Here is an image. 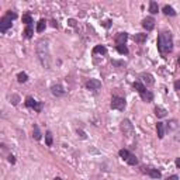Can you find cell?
<instances>
[{"instance_id":"1","label":"cell","mask_w":180,"mask_h":180,"mask_svg":"<svg viewBox=\"0 0 180 180\" xmlns=\"http://www.w3.org/2000/svg\"><path fill=\"white\" fill-rule=\"evenodd\" d=\"M37 55L41 65L45 69H51V52H49V44L47 40H41L37 44Z\"/></svg>"},{"instance_id":"2","label":"cell","mask_w":180,"mask_h":180,"mask_svg":"<svg viewBox=\"0 0 180 180\" xmlns=\"http://www.w3.org/2000/svg\"><path fill=\"white\" fill-rule=\"evenodd\" d=\"M158 51L162 55H166L173 51V37L170 31H162L158 37Z\"/></svg>"},{"instance_id":"3","label":"cell","mask_w":180,"mask_h":180,"mask_svg":"<svg viewBox=\"0 0 180 180\" xmlns=\"http://www.w3.org/2000/svg\"><path fill=\"white\" fill-rule=\"evenodd\" d=\"M16 17H17L16 13H11V10L7 11L6 16H3L2 18H0V31H2L3 34L6 33V31L11 27V21H13Z\"/></svg>"},{"instance_id":"4","label":"cell","mask_w":180,"mask_h":180,"mask_svg":"<svg viewBox=\"0 0 180 180\" xmlns=\"http://www.w3.org/2000/svg\"><path fill=\"white\" fill-rule=\"evenodd\" d=\"M120 128H121V131H123V134L125 135V137H128V138H131L134 135V125H132V123H131L128 118H125V120H123L121 121V124H120Z\"/></svg>"},{"instance_id":"5","label":"cell","mask_w":180,"mask_h":180,"mask_svg":"<svg viewBox=\"0 0 180 180\" xmlns=\"http://www.w3.org/2000/svg\"><path fill=\"white\" fill-rule=\"evenodd\" d=\"M25 106L28 107V108H33V110L37 111V113H41L42 108H44V104L41 103V101L34 100L33 97H27L25 99Z\"/></svg>"},{"instance_id":"6","label":"cell","mask_w":180,"mask_h":180,"mask_svg":"<svg viewBox=\"0 0 180 180\" xmlns=\"http://www.w3.org/2000/svg\"><path fill=\"white\" fill-rule=\"evenodd\" d=\"M125 100H124L123 97H113V100H111V108L113 110H118V111H123L124 108H125Z\"/></svg>"},{"instance_id":"7","label":"cell","mask_w":180,"mask_h":180,"mask_svg":"<svg viewBox=\"0 0 180 180\" xmlns=\"http://www.w3.org/2000/svg\"><path fill=\"white\" fill-rule=\"evenodd\" d=\"M142 172L143 173H148L152 179H160V172L158 169H154V167H142Z\"/></svg>"},{"instance_id":"8","label":"cell","mask_w":180,"mask_h":180,"mask_svg":"<svg viewBox=\"0 0 180 180\" xmlns=\"http://www.w3.org/2000/svg\"><path fill=\"white\" fill-rule=\"evenodd\" d=\"M142 27L147 31H152V30H154V28H155V20H154V17H147V18H143Z\"/></svg>"},{"instance_id":"9","label":"cell","mask_w":180,"mask_h":180,"mask_svg":"<svg viewBox=\"0 0 180 180\" xmlns=\"http://www.w3.org/2000/svg\"><path fill=\"white\" fill-rule=\"evenodd\" d=\"M86 87L89 90H99L101 87V82L99 79H90V80H87Z\"/></svg>"},{"instance_id":"10","label":"cell","mask_w":180,"mask_h":180,"mask_svg":"<svg viewBox=\"0 0 180 180\" xmlns=\"http://www.w3.org/2000/svg\"><path fill=\"white\" fill-rule=\"evenodd\" d=\"M128 40V34L127 33H118L115 35V44L117 45H125Z\"/></svg>"},{"instance_id":"11","label":"cell","mask_w":180,"mask_h":180,"mask_svg":"<svg viewBox=\"0 0 180 180\" xmlns=\"http://www.w3.org/2000/svg\"><path fill=\"white\" fill-rule=\"evenodd\" d=\"M51 93H52L53 96L61 97V96H64L65 94V90H64V87L61 86V84H53V86L51 87Z\"/></svg>"},{"instance_id":"12","label":"cell","mask_w":180,"mask_h":180,"mask_svg":"<svg viewBox=\"0 0 180 180\" xmlns=\"http://www.w3.org/2000/svg\"><path fill=\"white\" fill-rule=\"evenodd\" d=\"M141 77H142L143 83L148 84V86H152V84L155 83L154 76H152V75H149V73H142V75H141Z\"/></svg>"},{"instance_id":"13","label":"cell","mask_w":180,"mask_h":180,"mask_svg":"<svg viewBox=\"0 0 180 180\" xmlns=\"http://www.w3.org/2000/svg\"><path fill=\"white\" fill-rule=\"evenodd\" d=\"M141 99H142L145 103H151V101L154 100V94H152V92H149V90H147L145 93L141 94Z\"/></svg>"},{"instance_id":"14","label":"cell","mask_w":180,"mask_h":180,"mask_svg":"<svg viewBox=\"0 0 180 180\" xmlns=\"http://www.w3.org/2000/svg\"><path fill=\"white\" fill-rule=\"evenodd\" d=\"M134 89L137 90L139 94H142V93L147 92V86H145L143 83H141V82H135V83H134Z\"/></svg>"},{"instance_id":"15","label":"cell","mask_w":180,"mask_h":180,"mask_svg":"<svg viewBox=\"0 0 180 180\" xmlns=\"http://www.w3.org/2000/svg\"><path fill=\"white\" fill-rule=\"evenodd\" d=\"M156 132H158L159 139H162V138L165 137V125H163V123H158L156 124Z\"/></svg>"},{"instance_id":"16","label":"cell","mask_w":180,"mask_h":180,"mask_svg":"<svg viewBox=\"0 0 180 180\" xmlns=\"http://www.w3.org/2000/svg\"><path fill=\"white\" fill-rule=\"evenodd\" d=\"M155 114H156V115H158V118H163V117H166L167 111L165 110L163 107H159V106H156V107H155Z\"/></svg>"},{"instance_id":"17","label":"cell","mask_w":180,"mask_h":180,"mask_svg":"<svg viewBox=\"0 0 180 180\" xmlns=\"http://www.w3.org/2000/svg\"><path fill=\"white\" fill-rule=\"evenodd\" d=\"M97 53H101V55L107 53V48L104 47V45H96V47L93 48V55H97Z\"/></svg>"},{"instance_id":"18","label":"cell","mask_w":180,"mask_h":180,"mask_svg":"<svg viewBox=\"0 0 180 180\" xmlns=\"http://www.w3.org/2000/svg\"><path fill=\"white\" fill-rule=\"evenodd\" d=\"M147 38H148V34H135V35H134V41H135V42H139V44L145 42Z\"/></svg>"},{"instance_id":"19","label":"cell","mask_w":180,"mask_h":180,"mask_svg":"<svg viewBox=\"0 0 180 180\" xmlns=\"http://www.w3.org/2000/svg\"><path fill=\"white\" fill-rule=\"evenodd\" d=\"M177 125H179V124H177V120H170L169 123H167V125H166V131L167 132H170V131H173V130H176L177 128Z\"/></svg>"},{"instance_id":"20","label":"cell","mask_w":180,"mask_h":180,"mask_svg":"<svg viewBox=\"0 0 180 180\" xmlns=\"http://www.w3.org/2000/svg\"><path fill=\"white\" fill-rule=\"evenodd\" d=\"M163 13L166 14V16H172V17L176 16V11H174V9L172 6H167V4L163 7Z\"/></svg>"},{"instance_id":"21","label":"cell","mask_w":180,"mask_h":180,"mask_svg":"<svg viewBox=\"0 0 180 180\" xmlns=\"http://www.w3.org/2000/svg\"><path fill=\"white\" fill-rule=\"evenodd\" d=\"M45 27H47V21L44 20V18H41L37 24V33H42V31L45 30Z\"/></svg>"},{"instance_id":"22","label":"cell","mask_w":180,"mask_h":180,"mask_svg":"<svg viewBox=\"0 0 180 180\" xmlns=\"http://www.w3.org/2000/svg\"><path fill=\"white\" fill-rule=\"evenodd\" d=\"M33 137H34V139H37V141L41 139V131H40V127H38V125H34Z\"/></svg>"},{"instance_id":"23","label":"cell","mask_w":180,"mask_h":180,"mask_svg":"<svg viewBox=\"0 0 180 180\" xmlns=\"http://www.w3.org/2000/svg\"><path fill=\"white\" fill-rule=\"evenodd\" d=\"M149 11L152 14H156L158 11H159V6H158L156 2H151L149 3Z\"/></svg>"},{"instance_id":"24","label":"cell","mask_w":180,"mask_h":180,"mask_svg":"<svg viewBox=\"0 0 180 180\" xmlns=\"http://www.w3.org/2000/svg\"><path fill=\"white\" fill-rule=\"evenodd\" d=\"M17 80H18L20 83H25L27 80H28V76H27L25 72H20V73L17 75Z\"/></svg>"},{"instance_id":"25","label":"cell","mask_w":180,"mask_h":180,"mask_svg":"<svg viewBox=\"0 0 180 180\" xmlns=\"http://www.w3.org/2000/svg\"><path fill=\"white\" fill-rule=\"evenodd\" d=\"M127 163H128V165H131V166H135V165L138 163V159H137V156H135V155H132V154H131L130 156H128V159H127Z\"/></svg>"},{"instance_id":"26","label":"cell","mask_w":180,"mask_h":180,"mask_svg":"<svg viewBox=\"0 0 180 180\" xmlns=\"http://www.w3.org/2000/svg\"><path fill=\"white\" fill-rule=\"evenodd\" d=\"M45 142H47L48 147L52 145L53 139H52V132H51V131H47V134H45Z\"/></svg>"},{"instance_id":"27","label":"cell","mask_w":180,"mask_h":180,"mask_svg":"<svg viewBox=\"0 0 180 180\" xmlns=\"http://www.w3.org/2000/svg\"><path fill=\"white\" fill-rule=\"evenodd\" d=\"M24 34H25L27 38H31V37H33V34H34L33 27H31V25H27V28L24 30Z\"/></svg>"},{"instance_id":"28","label":"cell","mask_w":180,"mask_h":180,"mask_svg":"<svg viewBox=\"0 0 180 180\" xmlns=\"http://www.w3.org/2000/svg\"><path fill=\"white\" fill-rule=\"evenodd\" d=\"M117 51L121 53V55H127L128 53V48L125 45H117Z\"/></svg>"},{"instance_id":"29","label":"cell","mask_w":180,"mask_h":180,"mask_svg":"<svg viewBox=\"0 0 180 180\" xmlns=\"http://www.w3.org/2000/svg\"><path fill=\"white\" fill-rule=\"evenodd\" d=\"M23 23H25L27 25H31V23H33V17H31L30 14H24L23 16Z\"/></svg>"},{"instance_id":"30","label":"cell","mask_w":180,"mask_h":180,"mask_svg":"<svg viewBox=\"0 0 180 180\" xmlns=\"http://www.w3.org/2000/svg\"><path fill=\"white\" fill-rule=\"evenodd\" d=\"M118 155H120V156H121V158H123V159H124V160H127V159H128V156H130V155H131V154H130V152H128V151H127V149H121V151H120V152H118Z\"/></svg>"},{"instance_id":"31","label":"cell","mask_w":180,"mask_h":180,"mask_svg":"<svg viewBox=\"0 0 180 180\" xmlns=\"http://www.w3.org/2000/svg\"><path fill=\"white\" fill-rule=\"evenodd\" d=\"M10 100H11V103L16 106V104H18V101H20V97L17 96V94H13V96L10 97Z\"/></svg>"},{"instance_id":"32","label":"cell","mask_w":180,"mask_h":180,"mask_svg":"<svg viewBox=\"0 0 180 180\" xmlns=\"http://www.w3.org/2000/svg\"><path fill=\"white\" fill-rule=\"evenodd\" d=\"M77 135H79L82 139H86V138H87L86 132H84V131H82V130H77Z\"/></svg>"},{"instance_id":"33","label":"cell","mask_w":180,"mask_h":180,"mask_svg":"<svg viewBox=\"0 0 180 180\" xmlns=\"http://www.w3.org/2000/svg\"><path fill=\"white\" fill-rule=\"evenodd\" d=\"M68 23H69L70 27H75V25H76V20H75V18H69V20H68Z\"/></svg>"},{"instance_id":"34","label":"cell","mask_w":180,"mask_h":180,"mask_svg":"<svg viewBox=\"0 0 180 180\" xmlns=\"http://www.w3.org/2000/svg\"><path fill=\"white\" fill-rule=\"evenodd\" d=\"M103 25L106 27V28H110V25H111V20H107V21H104V23H103Z\"/></svg>"},{"instance_id":"35","label":"cell","mask_w":180,"mask_h":180,"mask_svg":"<svg viewBox=\"0 0 180 180\" xmlns=\"http://www.w3.org/2000/svg\"><path fill=\"white\" fill-rule=\"evenodd\" d=\"M166 180H179V176H176V174H172V176H169Z\"/></svg>"},{"instance_id":"36","label":"cell","mask_w":180,"mask_h":180,"mask_svg":"<svg viewBox=\"0 0 180 180\" xmlns=\"http://www.w3.org/2000/svg\"><path fill=\"white\" fill-rule=\"evenodd\" d=\"M9 162H10L11 165H14V163H16V159H14V156H13V155H10V156H9Z\"/></svg>"},{"instance_id":"37","label":"cell","mask_w":180,"mask_h":180,"mask_svg":"<svg viewBox=\"0 0 180 180\" xmlns=\"http://www.w3.org/2000/svg\"><path fill=\"white\" fill-rule=\"evenodd\" d=\"M174 90H180V80L174 82Z\"/></svg>"},{"instance_id":"38","label":"cell","mask_w":180,"mask_h":180,"mask_svg":"<svg viewBox=\"0 0 180 180\" xmlns=\"http://www.w3.org/2000/svg\"><path fill=\"white\" fill-rule=\"evenodd\" d=\"M174 141H177V142H180V132H177V135L174 137Z\"/></svg>"},{"instance_id":"39","label":"cell","mask_w":180,"mask_h":180,"mask_svg":"<svg viewBox=\"0 0 180 180\" xmlns=\"http://www.w3.org/2000/svg\"><path fill=\"white\" fill-rule=\"evenodd\" d=\"M176 166L180 169V158H177V159H176Z\"/></svg>"},{"instance_id":"40","label":"cell","mask_w":180,"mask_h":180,"mask_svg":"<svg viewBox=\"0 0 180 180\" xmlns=\"http://www.w3.org/2000/svg\"><path fill=\"white\" fill-rule=\"evenodd\" d=\"M55 180H62V179H61V177H55Z\"/></svg>"},{"instance_id":"41","label":"cell","mask_w":180,"mask_h":180,"mask_svg":"<svg viewBox=\"0 0 180 180\" xmlns=\"http://www.w3.org/2000/svg\"><path fill=\"white\" fill-rule=\"evenodd\" d=\"M177 62H179V66H180V57H179V61H177Z\"/></svg>"}]
</instances>
